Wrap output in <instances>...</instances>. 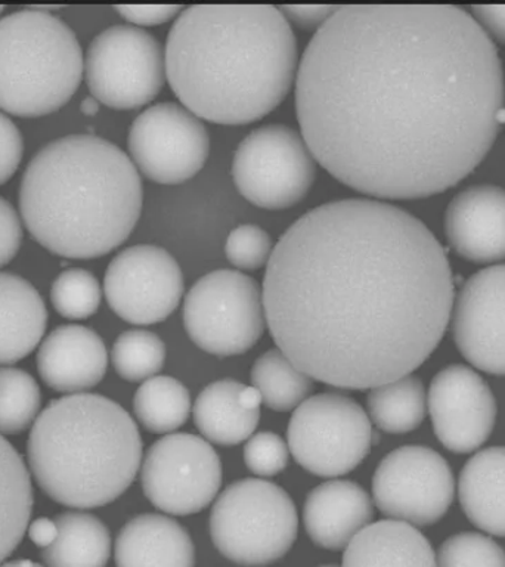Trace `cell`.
<instances>
[{
    "label": "cell",
    "instance_id": "obj_1",
    "mask_svg": "<svg viewBox=\"0 0 505 567\" xmlns=\"http://www.w3.org/2000/svg\"><path fill=\"white\" fill-rule=\"evenodd\" d=\"M504 109L495 44L451 4H344L296 75L301 136L332 177L380 199L441 194L494 145Z\"/></svg>",
    "mask_w": 505,
    "mask_h": 567
},
{
    "label": "cell",
    "instance_id": "obj_2",
    "mask_svg": "<svg viewBox=\"0 0 505 567\" xmlns=\"http://www.w3.org/2000/svg\"><path fill=\"white\" fill-rule=\"evenodd\" d=\"M261 296L277 348L310 379L350 390L423 365L455 300L432 230L371 198L337 199L297 219L274 247Z\"/></svg>",
    "mask_w": 505,
    "mask_h": 567
},
{
    "label": "cell",
    "instance_id": "obj_3",
    "mask_svg": "<svg viewBox=\"0 0 505 567\" xmlns=\"http://www.w3.org/2000/svg\"><path fill=\"white\" fill-rule=\"evenodd\" d=\"M166 78L198 118L248 124L288 95L297 75L290 22L269 4H195L168 31Z\"/></svg>",
    "mask_w": 505,
    "mask_h": 567
},
{
    "label": "cell",
    "instance_id": "obj_4",
    "mask_svg": "<svg viewBox=\"0 0 505 567\" xmlns=\"http://www.w3.org/2000/svg\"><path fill=\"white\" fill-rule=\"evenodd\" d=\"M132 159L101 137H61L40 150L21 181L20 210L35 241L66 259H95L122 246L142 210Z\"/></svg>",
    "mask_w": 505,
    "mask_h": 567
},
{
    "label": "cell",
    "instance_id": "obj_5",
    "mask_svg": "<svg viewBox=\"0 0 505 567\" xmlns=\"http://www.w3.org/2000/svg\"><path fill=\"white\" fill-rule=\"evenodd\" d=\"M27 456L49 498L71 508L113 503L135 481L142 441L117 402L93 393L49 403L31 427Z\"/></svg>",
    "mask_w": 505,
    "mask_h": 567
},
{
    "label": "cell",
    "instance_id": "obj_6",
    "mask_svg": "<svg viewBox=\"0 0 505 567\" xmlns=\"http://www.w3.org/2000/svg\"><path fill=\"white\" fill-rule=\"evenodd\" d=\"M83 71L78 38L52 13L34 8L0 20V110L18 117L55 113Z\"/></svg>",
    "mask_w": 505,
    "mask_h": 567
},
{
    "label": "cell",
    "instance_id": "obj_7",
    "mask_svg": "<svg viewBox=\"0 0 505 567\" xmlns=\"http://www.w3.org/2000/svg\"><path fill=\"white\" fill-rule=\"evenodd\" d=\"M299 516L282 487L243 478L226 487L213 505L210 535L217 551L241 566L272 565L290 551Z\"/></svg>",
    "mask_w": 505,
    "mask_h": 567
},
{
    "label": "cell",
    "instance_id": "obj_8",
    "mask_svg": "<svg viewBox=\"0 0 505 567\" xmlns=\"http://www.w3.org/2000/svg\"><path fill=\"white\" fill-rule=\"evenodd\" d=\"M265 321L259 284L239 270H213L185 297V330L199 349L215 357L248 352L264 334Z\"/></svg>",
    "mask_w": 505,
    "mask_h": 567
},
{
    "label": "cell",
    "instance_id": "obj_9",
    "mask_svg": "<svg viewBox=\"0 0 505 567\" xmlns=\"http://www.w3.org/2000/svg\"><path fill=\"white\" fill-rule=\"evenodd\" d=\"M287 439L292 456L306 472L339 477L365 460L372 445V425L353 399L321 393L296 408Z\"/></svg>",
    "mask_w": 505,
    "mask_h": 567
},
{
    "label": "cell",
    "instance_id": "obj_10",
    "mask_svg": "<svg viewBox=\"0 0 505 567\" xmlns=\"http://www.w3.org/2000/svg\"><path fill=\"white\" fill-rule=\"evenodd\" d=\"M233 177L247 202L265 210H286L309 194L317 159L301 133L269 124L248 133L238 145Z\"/></svg>",
    "mask_w": 505,
    "mask_h": 567
},
{
    "label": "cell",
    "instance_id": "obj_11",
    "mask_svg": "<svg viewBox=\"0 0 505 567\" xmlns=\"http://www.w3.org/2000/svg\"><path fill=\"white\" fill-rule=\"evenodd\" d=\"M84 73L91 95L113 110L141 109L166 82L159 42L135 25L110 27L87 49Z\"/></svg>",
    "mask_w": 505,
    "mask_h": 567
},
{
    "label": "cell",
    "instance_id": "obj_12",
    "mask_svg": "<svg viewBox=\"0 0 505 567\" xmlns=\"http://www.w3.org/2000/svg\"><path fill=\"white\" fill-rule=\"evenodd\" d=\"M142 489L150 503L173 516L202 512L221 485V463L210 443L189 433L167 434L146 452Z\"/></svg>",
    "mask_w": 505,
    "mask_h": 567
},
{
    "label": "cell",
    "instance_id": "obj_13",
    "mask_svg": "<svg viewBox=\"0 0 505 567\" xmlns=\"http://www.w3.org/2000/svg\"><path fill=\"white\" fill-rule=\"evenodd\" d=\"M455 495L450 464L432 447L408 445L385 455L374 477L377 508L392 520L430 526L441 520Z\"/></svg>",
    "mask_w": 505,
    "mask_h": 567
},
{
    "label": "cell",
    "instance_id": "obj_14",
    "mask_svg": "<svg viewBox=\"0 0 505 567\" xmlns=\"http://www.w3.org/2000/svg\"><path fill=\"white\" fill-rule=\"evenodd\" d=\"M127 145L142 175L157 184L177 185L202 171L210 137L197 115L185 106L162 102L137 115Z\"/></svg>",
    "mask_w": 505,
    "mask_h": 567
},
{
    "label": "cell",
    "instance_id": "obj_15",
    "mask_svg": "<svg viewBox=\"0 0 505 567\" xmlns=\"http://www.w3.org/2000/svg\"><path fill=\"white\" fill-rule=\"evenodd\" d=\"M104 291L117 317L135 326H151L171 317L179 306L184 275L171 252L140 244L111 260Z\"/></svg>",
    "mask_w": 505,
    "mask_h": 567
},
{
    "label": "cell",
    "instance_id": "obj_16",
    "mask_svg": "<svg viewBox=\"0 0 505 567\" xmlns=\"http://www.w3.org/2000/svg\"><path fill=\"white\" fill-rule=\"evenodd\" d=\"M427 403L434 433L455 454L476 451L495 427L494 393L472 368L454 363L439 371L430 384Z\"/></svg>",
    "mask_w": 505,
    "mask_h": 567
},
{
    "label": "cell",
    "instance_id": "obj_17",
    "mask_svg": "<svg viewBox=\"0 0 505 567\" xmlns=\"http://www.w3.org/2000/svg\"><path fill=\"white\" fill-rule=\"evenodd\" d=\"M456 348L473 367L505 375V265L474 274L452 308Z\"/></svg>",
    "mask_w": 505,
    "mask_h": 567
},
{
    "label": "cell",
    "instance_id": "obj_18",
    "mask_svg": "<svg viewBox=\"0 0 505 567\" xmlns=\"http://www.w3.org/2000/svg\"><path fill=\"white\" fill-rule=\"evenodd\" d=\"M445 235L456 255L473 264L505 257V189L474 185L456 194L446 207Z\"/></svg>",
    "mask_w": 505,
    "mask_h": 567
},
{
    "label": "cell",
    "instance_id": "obj_19",
    "mask_svg": "<svg viewBox=\"0 0 505 567\" xmlns=\"http://www.w3.org/2000/svg\"><path fill=\"white\" fill-rule=\"evenodd\" d=\"M109 352L91 328L62 326L40 344L38 370L49 388L61 393H84L104 379Z\"/></svg>",
    "mask_w": 505,
    "mask_h": 567
},
{
    "label": "cell",
    "instance_id": "obj_20",
    "mask_svg": "<svg viewBox=\"0 0 505 567\" xmlns=\"http://www.w3.org/2000/svg\"><path fill=\"white\" fill-rule=\"evenodd\" d=\"M374 505L358 483L331 481L309 492L305 501L303 523L309 538L318 547H348L354 535L370 525Z\"/></svg>",
    "mask_w": 505,
    "mask_h": 567
},
{
    "label": "cell",
    "instance_id": "obj_21",
    "mask_svg": "<svg viewBox=\"0 0 505 567\" xmlns=\"http://www.w3.org/2000/svg\"><path fill=\"white\" fill-rule=\"evenodd\" d=\"M117 567H194L195 547L185 527L159 514L128 520L115 540Z\"/></svg>",
    "mask_w": 505,
    "mask_h": 567
},
{
    "label": "cell",
    "instance_id": "obj_22",
    "mask_svg": "<svg viewBox=\"0 0 505 567\" xmlns=\"http://www.w3.org/2000/svg\"><path fill=\"white\" fill-rule=\"evenodd\" d=\"M260 393L235 380L208 384L194 403L195 425L203 436L221 446L251 437L260 420Z\"/></svg>",
    "mask_w": 505,
    "mask_h": 567
},
{
    "label": "cell",
    "instance_id": "obj_23",
    "mask_svg": "<svg viewBox=\"0 0 505 567\" xmlns=\"http://www.w3.org/2000/svg\"><path fill=\"white\" fill-rule=\"evenodd\" d=\"M343 567H436L429 539L399 520L370 523L344 548Z\"/></svg>",
    "mask_w": 505,
    "mask_h": 567
},
{
    "label": "cell",
    "instance_id": "obj_24",
    "mask_svg": "<svg viewBox=\"0 0 505 567\" xmlns=\"http://www.w3.org/2000/svg\"><path fill=\"white\" fill-rule=\"evenodd\" d=\"M47 326L48 310L39 291L18 275L0 272V365L29 357Z\"/></svg>",
    "mask_w": 505,
    "mask_h": 567
},
{
    "label": "cell",
    "instance_id": "obj_25",
    "mask_svg": "<svg viewBox=\"0 0 505 567\" xmlns=\"http://www.w3.org/2000/svg\"><path fill=\"white\" fill-rule=\"evenodd\" d=\"M460 504L474 526L505 538V447L477 452L464 465L458 483Z\"/></svg>",
    "mask_w": 505,
    "mask_h": 567
},
{
    "label": "cell",
    "instance_id": "obj_26",
    "mask_svg": "<svg viewBox=\"0 0 505 567\" xmlns=\"http://www.w3.org/2000/svg\"><path fill=\"white\" fill-rule=\"evenodd\" d=\"M33 509V487L20 452L0 434V565L24 538Z\"/></svg>",
    "mask_w": 505,
    "mask_h": 567
},
{
    "label": "cell",
    "instance_id": "obj_27",
    "mask_svg": "<svg viewBox=\"0 0 505 567\" xmlns=\"http://www.w3.org/2000/svg\"><path fill=\"white\" fill-rule=\"evenodd\" d=\"M58 536L42 549L48 567H105L110 560L111 536L92 514L66 512L56 517Z\"/></svg>",
    "mask_w": 505,
    "mask_h": 567
},
{
    "label": "cell",
    "instance_id": "obj_28",
    "mask_svg": "<svg viewBox=\"0 0 505 567\" xmlns=\"http://www.w3.org/2000/svg\"><path fill=\"white\" fill-rule=\"evenodd\" d=\"M425 390L415 375L402 377L371 389L367 398L368 414L377 427L385 433L412 432L425 416Z\"/></svg>",
    "mask_w": 505,
    "mask_h": 567
},
{
    "label": "cell",
    "instance_id": "obj_29",
    "mask_svg": "<svg viewBox=\"0 0 505 567\" xmlns=\"http://www.w3.org/2000/svg\"><path fill=\"white\" fill-rule=\"evenodd\" d=\"M250 375L251 385L260 393L261 401L277 412L295 410L313 388L312 379L278 348L260 354L252 363Z\"/></svg>",
    "mask_w": 505,
    "mask_h": 567
},
{
    "label": "cell",
    "instance_id": "obj_30",
    "mask_svg": "<svg viewBox=\"0 0 505 567\" xmlns=\"http://www.w3.org/2000/svg\"><path fill=\"white\" fill-rule=\"evenodd\" d=\"M137 421L151 433H171L185 424L190 412L188 389L167 375L142 383L133 398Z\"/></svg>",
    "mask_w": 505,
    "mask_h": 567
},
{
    "label": "cell",
    "instance_id": "obj_31",
    "mask_svg": "<svg viewBox=\"0 0 505 567\" xmlns=\"http://www.w3.org/2000/svg\"><path fill=\"white\" fill-rule=\"evenodd\" d=\"M40 389L29 372L0 367V434H18L39 416Z\"/></svg>",
    "mask_w": 505,
    "mask_h": 567
},
{
    "label": "cell",
    "instance_id": "obj_32",
    "mask_svg": "<svg viewBox=\"0 0 505 567\" xmlns=\"http://www.w3.org/2000/svg\"><path fill=\"white\" fill-rule=\"evenodd\" d=\"M111 361L123 380L140 383L153 379L162 370L166 361V346L154 332L128 330L114 341Z\"/></svg>",
    "mask_w": 505,
    "mask_h": 567
},
{
    "label": "cell",
    "instance_id": "obj_33",
    "mask_svg": "<svg viewBox=\"0 0 505 567\" xmlns=\"http://www.w3.org/2000/svg\"><path fill=\"white\" fill-rule=\"evenodd\" d=\"M101 286L89 270L73 268L58 275L51 300L56 312L69 319L92 317L101 305Z\"/></svg>",
    "mask_w": 505,
    "mask_h": 567
},
{
    "label": "cell",
    "instance_id": "obj_34",
    "mask_svg": "<svg viewBox=\"0 0 505 567\" xmlns=\"http://www.w3.org/2000/svg\"><path fill=\"white\" fill-rule=\"evenodd\" d=\"M436 567H505V551L485 535L461 532L443 540Z\"/></svg>",
    "mask_w": 505,
    "mask_h": 567
},
{
    "label": "cell",
    "instance_id": "obj_35",
    "mask_svg": "<svg viewBox=\"0 0 505 567\" xmlns=\"http://www.w3.org/2000/svg\"><path fill=\"white\" fill-rule=\"evenodd\" d=\"M272 251V239L257 225H239L226 238L225 255L235 268L241 270H256L268 265Z\"/></svg>",
    "mask_w": 505,
    "mask_h": 567
},
{
    "label": "cell",
    "instance_id": "obj_36",
    "mask_svg": "<svg viewBox=\"0 0 505 567\" xmlns=\"http://www.w3.org/2000/svg\"><path fill=\"white\" fill-rule=\"evenodd\" d=\"M244 461L257 476H275L286 470L288 446L278 434L264 432L248 437L244 446Z\"/></svg>",
    "mask_w": 505,
    "mask_h": 567
},
{
    "label": "cell",
    "instance_id": "obj_37",
    "mask_svg": "<svg viewBox=\"0 0 505 567\" xmlns=\"http://www.w3.org/2000/svg\"><path fill=\"white\" fill-rule=\"evenodd\" d=\"M24 142L12 120L0 113V185L9 181L20 166Z\"/></svg>",
    "mask_w": 505,
    "mask_h": 567
},
{
    "label": "cell",
    "instance_id": "obj_38",
    "mask_svg": "<svg viewBox=\"0 0 505 567\" xmlns=\"http://www.w3.org/2000/svg\"><path fill=\"white\" fill-rule=\"evenodd\" d=\"M22 241L20 217L7 199L0 197V268L17 256Z\"/></svg>",
    "mask_w": 505,
    "mask_h": 567
},
{
    "label": "cell",
    "instance_id": "obj_39",
    "mask_svg": "<svg viewBox=\"0 0 505 567\" xmlns=\"http://www.w3.org/2000/svg\"><path fill=\"white\" fill-rule=\"evenodd\" d=\"M120 17L135 25H162L171 21L181 11V7L173 4H123L115 7Z\"/></svg>",
    "mask_w": 505,
    "mask_h": 567
},
{
    "label": "cell",
    "instance_id": "obj_40",
    "mask_svg": "<svg viewBox=\"0 0 505 567\" xmlns=\"http://www.w3.org/2000/svg\"><path fill=\"white\" fill-rule=\"evenodd\" d=\"M336 9L337 7H327V4H290V7L279 8V11L288 22H295L300 29L319 30L330 20Z\"/></svg>",
    "mask_w": 505,
    "mask_h": 567
},
{
    "label": "cell",
    "instance_id": "obj_41",
    "mask_svg": "<svg viewBox=\"0 0 505 567\" xmlns=\"http://www.w3.org/2000/svg\"><path fill=\"white\" fill-rule=\"evenodd\" d=\"M472 17L489 38L505 44V4H478Z\"/></svg>",
    "mask_w": 505,
    "mask_h": 567
},
{
    "label": "cell",
    "instance_id": "obj_42",
    "mask_svg": "<svg viewBox=\"0 0 505 567\" xmlns=\"http://www.w3.org/2000/svg\"><path fill=\"white\" fill-rule=\"evenodd\" d=\"M29 536L31 543L39 548L51 547L55 543L58 536V523L48 517L35 518L29 525Z\"/></svg>",
    "mask_w": 505,
    "mask_h": 567
},
{
    "label": "cell",
    "instance_id": "obj_43",
    "mask_svg": "<svg viewBox=\"0 0 505 567\" xmlns=\"http://www.w3.org/2000/svg\"><path fill=\"white\" fill-rule=\"evenodd\" d=\"M80 110H82L84 115H95L97 111H100V102H97L95 97L89 96L82 102Z\"/></svg>",
    "mask_w": 505,
    "mask_h": 567
},
{
    "label": "cell",
    "instance_id": "obj_44",
    "mask_svg": "<svg viewBox=\"0 0 505 567\" xmlns=\"http://www.w3.org/2000/svg\"><path fill=\"white\" fill-rule=\"evenodd\" d=\"M0 567H43L31 560H13L3 563Z\"/></svg>",
    "mask_w": 505,
    "mask_h": 567
},
{
    "label": "cell",
    "instance_id": "obj_45",
    "mask_svg": "<svg viewBox=\"0 0 505 567\" xmlns=\"http://www.w3.org/2000/svg\"><path fill=\"white\" fill-rule=\"evenodd\" d=\"M319 567H339V566H334V565H323V566H319Z\"/></svg>",
    "mask_w": 505,
    "mask_h": 567
},
{
    "label": "cell",
    "instance_id": "obj_46",
    "mask_svg": "<svg viewBox=\"0 0 505 567\" xmlns=\"http://www.w3.org/2000/svg\"><path fill=\"white\" fill-rule=\"evenodd\" d=\"M2 11H3V7H0V13H2Z\"/></svg>",
    "mask_w": 505,
    "mask_h": 567
}]
</instances>
